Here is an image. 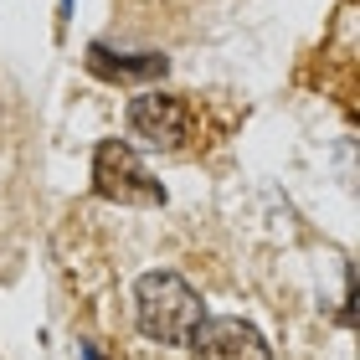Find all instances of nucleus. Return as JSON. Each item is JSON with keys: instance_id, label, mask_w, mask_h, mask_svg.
Masks as SVG:
<instances>
[{"instance_id": "1", "label": "nucleus", "mask_w": 360, "mask_h": 360, "mask_svg": "<svg viewBox=\"0 0 360 360\" xmlns=\"http://www.w3.org/2000/svg\"><path fill=\"white\" fill-rule=\"evenodd\" d=\"M134 319L160 345H191L201 330V293L180 273H144L134 283Z\"/></svg>"}, {"instance_id": "2", "label": "nucleus", "mask_w": 360, "mask_h": 360, "mask_svg": "<svg viewBox=\"0 0 360 360\" xmlns=\"http://www.w3.org/2000/svg\"><path fill=\"white\" fill-rule=\"evenodd\" d=\"M93 191L119 206H165V186L144 170V160L124 139H103L93 155Z\"/></svg>"}, {"instance_id": "3", "label": "nucleus", "mask_w": 360, "mask_h": 360, "mask_svg": "<svg viewBox=\"0 0 360 360\" xmlns=\"http://www.w3.org/2000/svg\"><path fill=\"white\" fill-rule=\"evenodd\" d=\"M129 129L155 150H180L191 139V103L180 93H139L129 103Z\"/></svg>"}, {"instance_id": "4", "label": "nucleus", "mask_w": 360, "mask_h": 360, "mask_svg": "<svg viewBox=\"0 0 360 360\" xmlns=\"http://www.w3.org/2000/svg\"><path fill=\"white\" fill-rule=\"evenodd\" d=\"M191 345L201 360H273L268 340L252 330L248 319H201V330L191 335Z\"/></svg>"}, {"instance_id": "5", "label": "nucleus", "mask_w": 360, "mask_h": 360, "mask_svg": "<svg viewBox=\"0 0 360 360\" xmlns=\"http://www.w3.org/2000/svg\"><path fill=\"white\" fill-rule=\"evenodd\" d=\"M88 68L103 77H165V57L144 52V57H113L108 46H88Z\"/></svg>"}, {"instance_id": "6", "label": "nucleus", "mask_w": 360, "mask_h": 360, "mask_svg": "<svg viewBox=\"0 0 360 360\" xmlns=\"http://www.w3.org/2000/svg\"><path fill=\"white\" fill-rule=\"evenodd\" d=\"M83 360H103V355H98V350H93V345H83Z\"/></svg>"}]
</instances>
